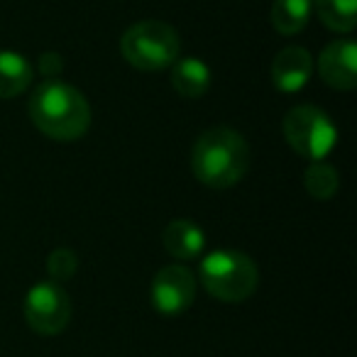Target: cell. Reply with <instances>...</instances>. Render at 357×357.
Returning <instances> with one entry per match:
<instances>
[{
    "label": "cell",
    "instance_id": "2",
    "mask_svg": "<svg viewBox=\"0 0 357 357\" xmlns=\"http://www.w3.org/2000/svg\"><path fill=\"white\" fill-rule=\"evenodd\" d=\"M30 118L40 132L59 142H74L89 132V100L74 86L50 81L42 84L30 98Z\"/></svg>",
    "mask_w": 357,
    "mask_h": 357
},
{
    "label": "cell",
    "instance_id": "5",
    "mask_svg": "<svg viewBox=\"0 0 357 357\" xmlns=\"http://www.w3.org/2000/svg\"><path fill=\"white\" fill-rule=\"evenodd\" d=\"M284 135L291 149L301 157L321 162L337 142V130L316 105H298L284 118Z\"/></svg>",
    "mask_w": 357,
    "mask_h": 357
},
{
    "label": "cell",
    "instance_id": "7",
    "mask_svg": "<svg viewBox=\"0 0 357 357\" xmlns=\"http://www.w3.org/2000/svg\"><path fill=\"white\" fill-rule=\"evenodd\" d=\"M196 277L181 264H172L157 272L152 282V303L164 316H178L194 303Z\"/></svg>",
    "mask_w": 357,
    "mask_h": 357
},
{
    "label": "cell",
    "instance_id": "4",
    "mask_svg": "<svg viewBox=\"0 0 357 357\" xmlns=\"http://www.w3.org/2000/svg\"><path fill=\"white\" fill-rule=\"evenodd\" d=\"M120 52L139 71L167 69L178 56V35L162 20L135 22L120 40Z\"/></svg>",
    "mask_w": 357,
    "mask_h": 357
},
{
    "label": "cell",
    "instance_id": "11",
    "mask_svg": "<svg viewBox=\"0 0 357 357\" xmlns=\"http://www.w3.org/2000/svg\"><path fill=\"white\" fill-rule=\"evenodd\" d=\"M172 84L176 93L186 98H201L211 86V71L199 59H181L172 71Z\"/></svg>",
    "mask_w": 357,
    "mask_h": 357
},
{
    "label": "cell",
    "instance_id": "17",
    "mask_svg": "<svg viewBox=\"0 0 357 357\" xmlns=\"http://www.w3.org/2000/svg\"><path fill=\"white\" fill-rule=\"evenodd\" d=\"M40 64H42V71H45V74H56L59 66H61V61L56 59V54H45Z\"/></svg>",
    "mask_w": 357,
    "mask_h": 357
},
{
    "label": "cell",
    "instance_id": "13",
    "mask_svg": "<svg viewBox=\"0 0 357 357\" xmlns=\"http://www.w3.org/2000/svg\"><path fill=\"white\" fill-rule=\"evenodd\" d=\"M313 10L326 27L352 32L357 25V0H311Z\"/></svg>",
    "mask_w": 357,
    "mask_h": 357
},
{
    "label": "cell",
    "instance_id": "16",
    "mask_svg": "<svg viewBox=\"0 0 357 357\" xmlns=\"http://www.w3.org/2000/svg\"><path fill=\"white\" fill-rule=\"evenodd\" d=\"M47 269H50V274L56 279V282H66V279L74 277L76 269H79V257H76L74 250L59 248L50 255V259H47Z\"/></svg>",
    "mask_w": 357,
    "mask_h": 357
},
{
    "label": "cell",
    "instance_id": "1",
    "mask_svg": "<svg viewBox=\"0 0 357 357\" xmlns=\"http://www.w3.org/2000/svg\"><path fill=\"white\" fill-rule=\"evenodd\" d=\"M191 167L199 181L211 189H230L248 174L250 147L233 128H211L196 139Z\"/></svg>",
    "mask_w": 357,
    "mask_h": 357
},
{
    "label": "cell",
    "instance_id": "14",
    "mask_svg": "<svg viewBox=\"0 0 357 357\" xmlns=\"http://www.w3.org/2000/svg\"><path fill=\"white\" fill-rule=\"evenodd\" d=\"M313 13L311 0H277L272 6V25L282 35H296Z\"/></svg>",
    "mask_w": 357,
    "mask_h": 357
},
{
    "label": "cell",
    "instance_id": "9",
    "mask_svg": "<svg viewBox=\"0 0 357 357\" xmlns=\"http://www.w3.org/2000/svg\"><path fill=\"white\" fill-rule=\"evenodd\" d=\"M313 71V59L303 47H287L277 54L272 64V81L279 91L294 93L308 84Z\"/></svg>",
    "mask_w": 357,
    "mask_h": 357
},
{
    "label": "cell",
    "instance_id": "15",
    "mask_svg": "<svg viewBox=\"0 0 357 357\" xmlns=\"http://www.w3.org/2000/svg\"><path fill=\"white\" fill-rule=\"evenodd\" d=\"M303 186L306 191L313 196V199H333L337 194V186H340V178H337V172L331 167V164L316 162L306 169V176H303Z\"/></svg>",
    "mask_w": 357,
    "mask_h": 357
},
{
    "label": "cell",
    "instance_id": "6",
    "mask_svg": "<svg viewBox=\"0 0 357 357\" xmlns=\"http://www.w3.org/2000/svg\"><path fill=\"white\" fill-rule=\"evenodd\" d=\"M25 318L40 335H59L71 318V301L56 282H40L25 296Z\"/></svg>",
    "mask_w": 357,
    "mask_h": 357
},
{
    "label": "cell",
    "instance_id": "12",
    "mask_svg": "<svg viewBox=\"0 0 357 357\" xmlns=\"http://www.w3.org/2000/svg\"><path fill=\"white\" fill-rule=\"evenodd\" d=\"M32 66L15 52H0V98H15L30 86Z\"/></svg>",
    "mask_w": 357,
    "mask_h": 357
},
{
    "label": "cell",
    "instance_id": "10",
    "mask_svg": "<svg viewBox=\"0 0 357 357\" xmlns=\"http://www.w3.org/2000/svg\"><path fill=\"white\" fill-rule=\"evenodd\" d=\"M162 243L172 257L194 259L204 252L206 238H204V230L196 223H191V220H172L164 228Z\"/></svg>",
    "mask_w": 357,
    "mask_h": 357
},
{
    "label": "cell",
    "instance_id": "8",
    "mask_svg": "<svg viewBox=\"0 0 357 357\" xmlns=\"http://www.w3.org/2000/svg\"><path fill=\"white\" fill-rule=\"evenodd\" d=\"M357 47L350 40H337L318 56V71L328 86L352 91L357 86Z\"/></svg>",
    "mask_w": 357,
    "mask_h": 357
},
{
    "label": "cell",
    "instance_id": "3",
    "mask_svg": "<svg viewBox=\"0 0 357 357\" xmlns=\"http://www.w3.org/2000/svg\"><path fill=\"white\" fill-rule=\"evenodd\" d=\"M259 272L255 262L235 250H215L201 262V284L211 296L238 303L255 294Z\"/></svg>",
    "mask_w": 357,
    "mask_h": 357
}]
</instances>
